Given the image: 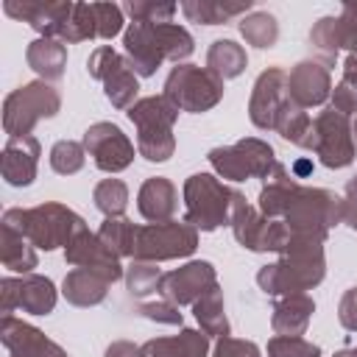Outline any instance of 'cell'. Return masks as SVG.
Wrapping results in <instances>:
<instances>
[{
	"instance_id": "obj_1",
	"label": "cell",
	"mask_w": 357,
	"mask_h": 357,
	"mask_svg": "<svg viewBox=\"0 0 357 357\" xmlns=\"http://www.w3.org/2000/svg\"><path fill=\"white\" fill-rule=\"evenodd\" d=\"M324 279V251L321 237L290 234L284 245V257L276 265H265L257 276L259 287L271 296H298L301 290L318 284Z\"/></svg>"
},
{
	"instance_id": "obj_2",
	"label": "cell",
	"mask_w": 357,
	"mask_h": 357,
	"mask_svg": "<svg viewBox=\"0 0 357 357\" xmlns=\"http://www.w3.org/2000/svg\"><path fill=\"white\" fill-rule=\"evenodd\" d=\"M184 201H187V223L212 231L223 223H231V212L243 201V195L237 190H229L209 173H195L184 184Z\"/></svg>"
},
{
	"instance_id": "obj_3",
	"label": "cell",
	"mask_w": 357,
	"mask_h": 357,
	"mask_svg": "<svg viewBox=\"0 0 357 357\" xmlns=\"http://www.w3.org/2000/svg\"><path fill=\"white\" fill-rule=\"evenodd\" d=\"M6 218L20 220V226H8V229L20 231L36 248H45V251L56 245H67L81 229H86L84 220L61 204H45L36 209H8Z\"/></svg>"
},
{
	"instance_id": "obj_4",
	"label": "cell",
	"mask_w": 357,
	"mask_h": 357,
	"mask_svg": "<svg viewBox=\"0 0 357 357\" xmlns=\"http://www.w3.org/2000/svg\"><path fill=\"white\" fill-rule=\"evenodd\" d=\"M165 98L184 112H206L223 98V78L209 67L178 64L167 75Z\"/></svg>"
},
{
	"instance_id": "obj_5",
	"label": "cell",
	"mask_w": 357,
	"mask_h": 357,
	"mask_svg": "<svg viewBox=\"0 0 357 357\" xmlns=\"http://www.w3.org/2000/svg\"><path fill=\"white\" fill-rule=\"evenodd\" d=\"M195 245H198V234L192 223H178V220L148 223V226H137L134 259L156 262V259L187 257L195 251Z\"/></svg>"
},
{
	"instance_id": "obj_6",
	"label": "cell",
	"mask_w": 357,
	"mask_h": 357,
	"mask_svg": "<svg viewBox=\"0 0 357 357\" xmlns=\"http://www.w3.org/2000/svg\"><path fill=\"white\" fill-rule=\"evenodd\" d=\"M212 167L231 181H245L251 176L257 178H271L279 162L273 159V148L262 139H243L231 148H215L209 151Z\"/></svg>"
},
{
	"instance_id": "obj_7",
	"label": "cell",
	"mask_w": 357,
	"mask_h": 357,
	"mask_svg": "<svg viewBox=\"0 0 357 357\" xmlns=\"http://www.w3.org/2000/svg\"><path fill=\"white\" fill-rule=\"evenodd\" d=\"M59 92L47 84H25L20 86L17 92H11L6 98V114H3V123H6V131L11 137H31L28 131L36 126V120L42 117H53L59 112Z\"/></svg>"
},
{
	"instance_id": "obj_8",
	"label": "cell",
	"mask_w": 357,
	"mask_h": 357,
	"mask_svg": "<svg viewBox=\"0 0 357 357\" xmlns=\"http://www.w3.org/2000/svg\"><path fill=\"white\" fill-rule=\"evenodd\" d=\"M301 148H312L326 167L351 165L354 139H351V128H349L346 114H340L335 109H324L315 117V123H312V128H310V134H307Z\"/></svg>"
},
{
	"instance_id": "obj_9",
	"label": "cell",
	"mask_w": 357,
	"mask_h": 357,
	"mask_svg": "<svg viewBox=\"0 0 357 357\" xmlns=\"http://www.w3.org/2000/svg\"><path fill=\"white\" fill-rule=\"evenodd\" d=\"M287 103H290L287 73L279 67L265 70L254 84V95H251V106H248L254 126L257 128H276V120Z\"/></svg>"
},
{
	"instance_id": "obj_10",
	"label": "cell",
	"mask_w": 357,
	"mask_h": 357,
	"mask_svg": "<svg viewBox=\"0 0 357 357\" xmlns=\"http://www.w3.org/2000/svg\"><path fill=\"white\" fill-rule=\"evenodd\" d=\"M84 148L95 156V165L106 173L126 170L134 159V145L114 123H95L84 134Z\"/></svg>"
},
{
	"instance_id": "obj_11",
	"label": "cell",
	"mask_w": 357,
	"mask_h": 357,
	"mask_svg": "<svg viewBox=\"0 0 357 357\" xmlns=\"http://www.w3.org/2000/svg\"><path fill=\"white\" fill-rule=\"evenodd\" d=\"M215 268L209 262H190L178 271L162 273L159 293L173 304H195L201 296L215 290Z\"/></svg>"
},
{
	"instance_id": "obj_12",
	"label": "cell",
	"mask_w": 357,
	"mask_h": 357,
	"mask_svg": "<svg viewBox=\"0 0 357 357\" xmlns=\"http://www.w3.org/2000/svg\"><path fill=\"white\" fill-rule=\"evenodd\" d=\"M14 307H22L33 315H47L56 307L53 282L45 276H22L20 282L3 279V312L11 315Z\"/></svg>"
},
{
	"instance_id": "obj_13",
	"label": "cell",
	"mask_w": 357,
	"mask_h": 357,
	"mask_svg": "<svg viewBox=\"0 0 357 357\" xmlns=\"http://www.w3.org/2000/svg\"><path fill=\"white\" fill-rule=\"evenodd\" d=\"M67 262H70V265H78V268L98 271V273L106 276L109 282H117V279L123 276V268H120L117 254H114L98 234H89L86 229H81V231L67 243Z\"/></svg>"
},
{
	"instance_id": "obj_14",
	"label": "cell",
	"mask_w": 357,
	"mask_h": 357,
	"mask_svg": "<svg viewBox=\"0 0 357 357\" xmlns=\"http://www.w3.org/2000/svg\"><path fill=\"white\" fill-rule=\"evenodd\" d=\"M310 42L326 61L337 56V47H349L357 53V6H343L340 17H324L312 28Z\"/></svg>"
},
{
	"instance_id": "obj_15",
	"label": "cell",
	"mask_w": 357,
	"mask_h": 357,
	"mask_svg": "<svg viewBox=\"0 0 357 357\" xmlns=\"http://www.w3.org/2000/svg\"><path fill=\"white\" fill-rule=\"evenodd\" d=\"M287 92H290V100L301 109L324 103L326 95H329V70H326V64H318V61L296 64L293 73H287Z\"/></svg>"
},
{
	"instance_id": "obj_16",
	"label": "cell",
	"mask_w": 357,
	"mask_h": 357,
	"mask_svg": "<svg viewBox=\"0 0 357 357\" xmlns=\"http://www.w3.org/2000/svg\"><path fill=\"white\" fill-rule=\"evenodd\" d=\"M3 343L11 349V357H67L39 329L22 321H14L11 315L3 318Z\"/></svg>"
},
{
	"instance_id": "obj_17",
	"label": "cell",
	"mask_w": 357,
	"mask_h": 357,
	"mask_svg": "<svg viewBox=\"0 0 357 357\" xmlns=\"http://www.w3.org/2000/svg\"><path fill=\"white\" fill-rule=\"evenodd\" d=\"M39 142L33 137H11L3 151V176L14 187H25L36 176Z\"/></svg>"
},
{
	"instance_id": "obj_18",
	"label": "cell",
	"mask_w": 357,
	"mask_h": 357,
	"mask_svg": "<svg viewBox=\"0 0 357 357\" xmlns=\"http://www.w3.org/2000/svg\"><path fill=\"white\" fill-rule=\"evenodd\" d=\"M123 45L131 56V67L137 75H153L156 67L165 61L153 36V22H131V28L123 36Z\"/></svg>"
},
{
	"instance_id": "obj_19",
	"label": "cell",
	"mask_w": 357,
	"mask_h": 357,
	"mask_svg": "<svg viewBox=\"0 0 357 357\" xmlns=\"http://www.w3.org/2000/svg\"><path fill=\"white\" fill-rule=\"evenodd\" d=\"M137 206H139V212H142L145 220L165 223V220H170L173 212H176V187H173L167 178L153 176V178H148V181L139 187Z\"/></svg>"
},
{
	"instance_id": "obj_20",
	"label": "cell",
	"mask_w": 357,
	"mask_h": 357,
	"mask_svg": "<svg viewBox=\"0 0 357 357\" xmlns=\"http://www.w3.org/2000/svg\"><path fill=\"white\" fill-rule=\"evenodd\" d=\"M209 337L206 332L184 329L176 337H156L142 346V357H206Z\"/></svg>"
},
{
	"instance_id": "obj_21",
	"label": "cell",
	"mask_w": 357,
	"mask_h": 357,
	"mask_svg": "<svg viewBox=\"0 0 357 357\" xmlns=\"http://www.w3.org/2000/svg\"><path fill=\"white\" fill-rule=\"evenodd\" d=\"M109 284H112V282H109L106 276H100L98 271L75 268V271H70L67 279H64V296H67V301H73V304H78V307H89V304L103 301Z\"/></svg>"
},
{
	"instance_id": "obj_22",
	"label": "cell",
	"mask_w": 357,
	"mask_h": 357,
	"mask_svg": "<svg viewBox=\"0 0 357 357\" xmlns=\"http://www.w3.org/2000/svg\"><path fill=\"white\" fill-rule=\"evenodd\" d=\"M128 117L131 123H137L139 131H153V128H173L178 109L165 98H142L134 106H128Z\"/></svg>"
},
{
	"instance_id": "obj_23",
	"label": "cell",
	"mask_w": 357,
	"mask_h": 357,
	"mask_svg": "<svg viewBox=\"0 0 357 357\" xmlns=\"http://www.w3.org/2000/svg\"><path fill=\"white\" fill-rule=\"evenodd\" d=\"M312 310H315L312 298H307V296H301V293H298V296H287V298L279 301L276 310H273V329H276L279 335L301 337V332H304L307 324H310Z\"/></svg>"
},
{
	"instance_id": "obj_24",
	"label": "cell",
	"mask_w": 357,
	"mask_h": 357,
	"mask_svg": "<svg viewBox=\"0 0 357 357\" xmlns=\"http://www.w3.org/2000/svg\"><path fill=\"white\" fill-rule=\"evenodd\" d=\"M64 61H67V50L53 36H42L28 47V64L45 78H59L64 73Z\"/></svg>"
},
{
	"instance_id": "obj_25",
	"label": "cell",
	"mask_w": 357,
	"mask_h": 357,
	"mask_svg": "<svg viewBox=\"0 0 357 357\" xmlns=\"http://www.w3.org/2000/svg\"><path fill=\"white\" fill-rule=\"evenodd\" d=\"M103 86H106V98H109L117 109H126V106L134 100L137 89H139V84H137V73H134V67H131L123 56H120V61L106 73Z\"/></svg>"
},
{
	"instance_id": "obj_26",
	"label": "cell",
	"mask_w": 357,
	"mask_h": 357,
	"mask_svg": "<svg viewBox=\"0 0 357 357\" xmlns=\"http://www.w3.org/2000/svg\"><path fill=\"white\" fill-rule=\"evenodd\" d=\"M248 8H251V0H245V3H215V0H187V3H181V11L192 22H204V25L226 22L229 17H237Z\"/></svg>"
},
{
	"instance_id": "obj_27",
	"label": "cell",
	"mask_w": 357,
	"mask_h": 357,
	"mask_svg": "<svg viewBox=\"0 0 357 357\" xmlns=\"http://www.w3.org/2000/svg\"><path fill=\"white\" fill-rule=\"evenodd\" d=\"M245 50L231 39H218L206 53V67L220 78H234L245 70Z\"/></svg>"
},
{
	"instance_id": "obj_28",
	"label": "cell",
	"mask_w": 357,
	"mask_h": 357,
	"mask_svg": "<svg viewBox=\"0 0 357 357\" xmlns=\"http://www.w3.org/2000/svg\"><path fill=\"white\" fill-rule=\"evenodd\" d=\"M153 36H156L162 59L178 61L192 53V36L176 22H153Z\"/></svg>"
},
{
	"instance_id": "obj_29",
	"label": "cell",
	"mask_w": 357,
	"mask_h": 357,
	"mask_svg": "<svg viewBox=\"0 0 357 357\" xmlns=\"http://www.w3.org/2000/svg\"><path fill=\"white\" fill-rule=\"evenodd\" d=\"M192 307H195V318L201 321L206 335H220V337L229 335V324H226V315H223V296H220L218 287L209 290L206 296H201Z\"/></svg>"
},
{
	"instance_id": "obj_30",
	"label": "cell",
	"mask_w": 357,
	"mask_h": 357,
	"mask_svg": "<svg viewBox=\"0 0 357 357\" xmlns=\"http://www.w3.org/2000/svg\"><path fill=\"white\" fill-rule=\"evenodd\" d=\"M98 237L120 257V254H128L134 257V240H137V226L126 218H106Z\"/></svg>"
},
{
	"instance_id": "obj_31",
	"label": "cell",
	"mask_w": 357,
	"mask_h": 357,
	"mask_svg": "<svg viewBox=\"0 0 357 357\" xmlns=\"http://www.w3.org/2000/svg\"><path fill=\"white\" fill-rule=\"evenodd\" d=\"M240 33L245 36L248 45L254 47H273L276 36H279V25L268 11H257L251 17H243L240 22Z\"/></svg>"
},
{
	"instance_id": "obj_32",
	"label": "cell",
	"mask_w": 357,
	"mask_h": 357,
	"mask_svg": "<svg viewBox=\"0 0 357 357\" xmlns=\"http://www.w3.org/2000/svg\"><path fill=\"white\" fill-rule=\"evenodd\" d=\"M137 148L145 159L151 162H165L170 159L176 139H173V128H153V131H139L137 134Z\"/></svg>"
},
{
	"instance_id": "obj_33",
	"label": "cell",
	"mask_w": 357,
	"mask_h": 357,
	"mask_svg": "<svg viewBox=\"0 0 357 357\" xmlns=\"http://www.w3.org/2000/svg\"><path fill=\"white\" fill-rule=\"evenodd\" d=\"M128 201V190L120 178H106L95 187V206L106 215V218H120Z\"/></svg>"
},
{
	"instance_id": "obj_34",
	"label": "cell",
	"mask_w": 357,
	"mask_h": 357,
	"mask_svg": "<svg viewBox=\"0 0 357 357\" xmlns=\"http://www.w3.org/2000/svg\"><path fill=\"white\" fill-rule=\"evenodd\" d=\"M3 262H6V268H11V271H22V273H28L31 268H36V254L25 245L22 234H20V231H14V229H8V226H6Z\"/></svg>"
},
{
	"instance_id": "obj_35",
	"label": "cell",
	"mask_w": 357,
	"mask_h": 357,
	"mask_svg": "<svg viewBox=\"0 0 357 357\" xmlns=\"http://www.w3.org/2000/svg\"><path fill=\"white\" fill-rule=\"evenodd\" d=\"M50 167H53L56 173H61V176L81 170V167H84V145L70 142V139L56 142L53 151H50Z\"/></svg>"
},
{
	"instance_id": "obj_36",
	"label": "cell",
	"mask_w": 357,
	"mask_h": 357,
	"mask_svg": "<svg viewBox=\"0 0 357 357\" xmlns=\"http://www.w3.org/2000/svg\"><path fill=\"white\" fill-rule=\"evenodd\" d=\"M159 282H162V273L153 262H142L137 259L131 268H128V290L134 296H148L153 290H159Z\"/></svg>"
},
{
	"instance_id": "obj_37",
	"label": "cell",
	"mask_w": 357,
	"mask_h": 357,
	"mask_svg": "<svg viewBox=\"0 0 357 357\" xmlns=\"http://www.w3.org/2000/svg\"><path fill=\"white\" fill-rule=\"evenodd\" d=\"M271 357H321V349L315 343H307L304 337H290V335H276L268 343Z\"/></svg>"
},
{
	"instance_id": "obj_38",
	"label": "cell",
	"mask_w": 357,
	"mask_h": 357,
	"mask_svg": "<svg viewBox=\"0 0 357 357\" xmlns=\"http://www.w3.org/2000/svg\"><path fill=\"white\" fill-rule=\"evenodd\" d=\"M126 11L134 17V22H170V17L178 11L176 3L170 6H153V3H131Z\"/></svg>"
},
{
	"instance_id": "obj_39",
	"label": "cell",
	"mask_w": 357,
	"mask_h": 357,
	"mask_svg": "<svg viewBox=\"0 0 357 357\" xmlns=\"http://www.w3.org/2000/svg\"><path fill=\"white\" fill-rule=\"evenodd\" d=\"M95 17H98V36L112 39L123 28V8L112 3H95Z\"/></svg>"
},
{
	"instance_id": "obj_40",
	"label": "cell",
	"mask_w": 357,
	"mask_h": 357,
	"mask_svg": "<svg viewBox=\"0 0 357 357\" xmlns=\"http://www.w3.org/2000/svg\"><path fill=\"white\" fill-rule=\"evenodd\" d=\"M212 357H259V349L248 340H234V337H220L215 346Z\"/></svg>"
},
{
	"instance_id": "obj_41",
	"label": "cell",
	"mask_w": 357,
	"mask_h": 357,
	"mask_svg": "<svg viewBox=\"0 0 357 357\" xmlns=\"http://www.w3.org/2000/svg\"><path fill=\"white\" fill-rule=\"evenodd\" d=\"M332 109L340 114H354L357 112V86L340 81L332 92Z\"/></svg>"
},
{
	"instance_id": "obj_42",
	"label": "cell",
	"mask_w": 357,
	"mask_h": 357,
	"mask_svg": "<svg viewBox=\"0 0 357 357\" xmlns=\"http://www.w3.org/2000/svg\"><path fill=\"white\" fill-rule=\"evenodd\" d=\"M145 318H153V321H162V324H181V312L176 310L173 301H162V304H142L139 310Z\"/></svg>"
},
{
	"instance_id": "obj_43",
	"label": "cell",
	"mask_w": 357,
	"mask_h": 357,
	"mask_svg": "<svg viewBox=\"0 0 357 357\" xmlns=\"http://www.w3.org/2000/svg\"><path fill=\"white\" fill-rule=\"evenodd\" d=\"M340 324L346 329H357V287H351L340 301Z\"/></svg>"
},
{
	"instance_id": "obj_44",
	"label": "cell",
	"mask_w": 357,
	"mask_h": 357,
	"mask_svg": "<svg viewBox=\"0 0 357 357\" xmlns=\"http://www.w3.org/2000/svg\"><path fill=\"white\" fill-rule=\"evenodd\" d=\"M106 357H142V349H137L128 340H117L106 349Z\"/></svg>"
},
{
	"instance_id": "obj_45",
	"label": "cell",
	"mask_w": 357,
	"mask_h": 357,
	"mask_svg": "<svg viewBox=\"0 0 357 357\" xmlns=\"http://www.w3.org/2000/svg\"><path fill=\"white\" fill-rule=\"evenodd\" d=\"M343 81L351 84V86H357V53H351L346 59V64H343Z\"/></svg>"
},
{
	"instance_id": "obj_46",
	"label": "cell",
	"mask_w": 357,
	"mask_h": 357,
	"mask_svg": "<svg viewBox=\"0 0 357 357\" xmlns=\"http://www.w3.org/2000/svg\"><path fill=\"white\" fill-rule=\"evenodd\" d=\"M343 218L346 223H351V229H357V201H343Z\"/></svg>"
},
{
	"instance_id": "obj_47",
	"label": "cell",
	"mask_w": 357,
	"mask_h": 357,
	"mask_svg": "<svg viewBox=\"0 0 357 357\" xmlns=\"http://www.w3.org/2000/svg\"><path fill=\"white\" fill-rule=\"evenodd\" d=\"M310 170H312V162H310V159H298V162L293 165V173H296L298 178H304Z\"/></svg>"
},
{
	"instance_id": "obj_48",
	"label": "cell",
	"mask_w": 357,
	"mask_h": 357,
	"mask_svg": "<svg viewBox=\"0 0 357 357\" xmlns=\"http://www.w3.org/2000/svg\"><path fill=\"white\" fill-rule=\"evenodd\" d=\"M346 195H349V201H357V178L349 184V190H346Z\"/></svg>"
},
{
	"instance_id": "obj_49",
	"label": "cell",
	"mask_w": 357,
	"mask_h": 357,
	"mask_svg": "<svg viewBox=\"0 0 357 357\" xmlns=\"http://www.w3.org/2000/svg\"><path fill=\"white\" fill-rule=\"evenodd\" d=\"M351 134H354V139H357V120H354V128H351Z\"/></svg>"
}]
</instances>
